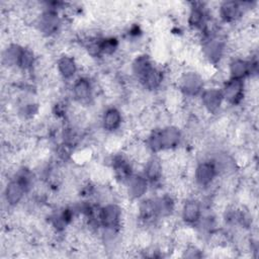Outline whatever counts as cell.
Here are the masks:
<instances>
[{
	"instance_id": "obj_1",
	"label": "cell",
	"mask_w": 259,
	"mask_h": 259,
	"mask_svg": "<svg viewBox=\"0 0 259 259\" xmlns=\"http://www.w3.org/2000/svg\"><path fill=\"white\" fill-rule=\"evenodd\" d=\"M29 186L30 177L28 175V172L18 174L16 178L10 180L7 183L4 191V196L7 204L10 206L17 205L24 197V194L28 190Z\"/></svg>"
},
{
	"instance_id": "obj_2",
	"label": "cell",
	"mask_w": 259,
	"mask_h": 259,
	"mask_svg": "<svg viewBox=\"0 0 259 259\" xmlns=\"http://www.w3.org/2000/svg\"><path fill=\"white\" fill-rule=\"evenodd\" d=\"M219 175V169L213 159H207L200 162L194 169L193 178L197 186L202 188L209 187L217 176Z\"/></svg>"
},
{
	"instance_id": "obj_3",
	"label": "cell",
	"mask_w": 259,
	"mask_h": 259,
	"mask_svg": "<svg viewBox=\"0 0 259 259\" xmlns=\"http://www.w3.org/2000/svg\"><path fill=\"white\" fill-rule=\"evenodd\" d=\"M121 208L115 203H107L99 208V225L105 230L116 231L121 225Z\"/></svg>"
},
{
	"instance_id": "obj_4",
	"label": "cell",
	"mask_w": 259,
	"mask_h": 259,
	"mask_svg": "<svg viewBox=\"0 0 259 259\" xmlns=\"http://www.w3.org/2000/svg\"><path fill=\"white\" fill-rule=\"evenodd\" d=\"M179 87L183 94L189 97H195L203 90L202 76L194 71L183 73L179 77Z\"/></svg>"
},
{
	"instance_id": "obj_5",
	"label": "cell",
	"mask_w": 259,
	"mask_h": 259,
	"mask_svg": "<svg viewBox=\"0 0 259 259\" xmlns=\"http://www.w3.org/2000/svg\"><path fill=\"white\" fill-rule=\"evenodd\" d=\"M224 101L229 102L232 105L239 104L245 96V85L243 80L229 79L226 81L224 88L222 89Z\"/></svg>"
},
{
	"instance_id": "obj_6",
	"label": "cell",
	"mask_w": 259,
	"mask_h": 259,
	"mask_svg": "<svg viewBox=\"0 0 259 259\" xmlns=\"http://www.w3.org/2000/svg\"><path fill=\"white\" fill-rule=\"evenodd\" d=\"M200 102L202 107L209 113H215L222 107L224 96L219 88L203 89L200 93Z\"/></svg>"
},
{
	"instance_id": "obj_7",
	"label": "cell",
	"mask_w": 259,
	"mask_h": 259,
	"mask_svg": "<svg viewBox=\"0 0 259 259\" xmlns=\"http://www.w3.org/2000/svg\"><path fill=\"white\" fill-rule=\"evenodd\" d=\"M202 217L201 202L195 198L187 199L181 207V218L187 225H195L199 223Z\"/></svg>"
},
{
	"instance_id": "obj_8",
	"label": "cell",
	"mask_w": 259,
	"mask_h": 259,
	"mask_svg": "<svg viewBox=\"0 0 259 259\" xmlns=\"http://www.w3.org/2000/svg\"><path fill=\"white\" fill-rule=\"evenodd\" d=\"M60 25H61V21L58 16V13L53 9L42 12L37 17L38 30L46 35H50L57 32Z\"/></svg>"
},
{
	"instance_id": "obj_9",
	"label": "cell",
	"mask_w": 259,
	"mask_h": 259,
	"mask_svg": "<svg viewBox=\"0 0 259 259\" xmlns=\"http://www.w3.org/2000/svg\"><path fill=\"white\" fill-rule=\"evenodd\" d=\"M256 62L247 61L242 58H236L232 60L229 64V74L231 79L244 80L247 76L251 74L253 68L256 67Z\"/></svg>"
},
{
	"instance_id": "obj_10",
	"label": "cell",
	"mask_w": 259,
	"mask_h": 259,
	"mask_svg": "<svg viewBox=\"0 0 259 259\" xmlns=\"http://www.w3.org/2000/svg\"><path fill=\"white\" fill-rule=\"evenodd\" d=\"M72 93L79 103H88L92 98L93 87L90 80L86 77H80L75 80L72 86Z\"/></svg>"
},
{
	"instance_id": "obj_11",
	"label": "cell",
	"mask_w": 259,
	"mask_h": 259,
	"mask_svg": "<svg viewBox=\"0 0 259 259\" xmlns=\"http://www.w3.org/2000/svg\"><path fill=\"white\" fill-rule=\"evenodd\" d=\"M126 193L132 199L143 197L148 189V180L144 175L133 174L126 181Z\"/></svg>"
},
{
	"instance_id": "obj_12",
	"label": "cell",
	"mask_w": 259,
	"mask_h": 259,
	"mask_svg": "<svg viewBox=\"0 0 259 259\" xmlns=\"http://www.w3.org/2000/svg\"><path fill=\"white\" fill-rule=\"evenodd\" d=\"M243 13V8L241 6V3L234 2V1H228L223 2L219 6V15L221 19L224 22H234L241 18Z\"/></svg>"
},
{
	"instance_id": "obj_13",
	"label": "cell",
	"mask_w": 259,
	"mask_h": 259,
	"mask_svg": "<svg viewBox=\"0 0 259 259\" xmlns=\"http://www.w3.org/2000/svg\"><path fill=\"white\" fill-rule=\"evenodd\" d=\"M122 123V115L116 107L107 108L101 116V126L105 132L112 133L118 130Z\"/></svg>"
},
{
	"instance_id": "obj_14",
	"label": "cell",
	"mask_w": 259,
	"mask_h": 259,
	"mask_svg": "<svg viewBox=\"0 0 259 259\" xmlns=\"http://www.w3.org/2000/svg\"><path fill=\"white\" fill-rule=\"evenodd\" d=\"M78 65L74 57L63 55L57 61V72L63 79H71L77 73Z\"/></svg>"
},
{
	"instance_id": "obj_15",
	"label": "cell",
	"mask_w": 259,
	"mask_h": 259,
	"mask_svg": "<svg viewBox=\"0 0 259 259\" xmlns=\"http://www.w3.org/2000/svg\"><path fill=\"white\" fill-rule=\"evenodd\" d=\"M164 172V166L158 157H150L147 159L144 167V176L148 181L154 183L159 181Z\"/></svg>"
}]
</instances>
